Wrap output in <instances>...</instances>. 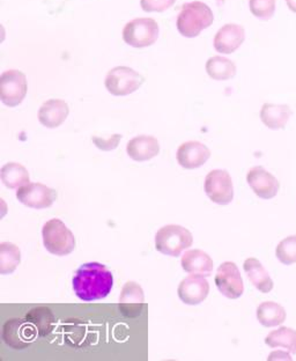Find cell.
<instances>
[{"label": "cell", "instance_id": "cell-28", "mask_svg": "<svg viewBox=\"0 0 296 361\" xmlns=\"http://www.w3.org/2000/svg\"><path fill=\"white\" fill-rule=\"evenodd\" d=\"M276 256L283 265L296 263V235L288 236L278 245Z\"/></svg>", "mask_w": 296, "mask_h": 361}, {"label": "cell", "instance_id": "cell-29", "mask_svg": "<svg viewBox=\"0 0 296 361\" xmlns=\"http://www.w3.org/2000/svg\"><path fill=\"white\" fill-rule=\"evenodd\" d=\"M252 16L261 20H270L276 12V0H249Z\"/></svg>", "mask_w": 296, "mask_h": 361}, {"label": "cell", "instance_id": "cell-16", "mask_svg": "<svg viewBox=\"0 0 296 361\" xmlns=\"http://www.w3.org/2000/svg\"><path fill=\"white\" fill-rule=\"evenodd\" d=\"M211 158V151L203 142H183L178 149V162L185 169H196L206 164Z\"/></svg>", "mask_w": 296, "mask_h": 361}, {"label": "cell", "instance_id": "cell-2", "mask_svg": "<svg viewBox=\"0 0 296 361\" xmlns=\"http://www.w3.org/2000/svg\"><path fill=\"white\" fill-rule=\"evenodd\" d=\"M214 16L209 6L202 1L184 4L178 16V30L184 37H196L211 27Z\"/></svg>", "mask_w": 296, "mask_h": 361}, {"label": "cell", "instance_id": "cell-8", "mask_svg": "<svg viewBox=\"0 0 296 361\" xmlns=\"http://www.w3.org/2000/svg\"><path fill=\"white\" fill-rule=\"evenodd\" d=\"M205 192L213 203L227 205L234 198V187L228 171L222 169L209 171L205 178Z\"/></svg>", "mask_w": 296, "mask_h": 361}, {"label": "cell", "instance_id": "cell-24", "mask_svg": "<svg viewBox=\"0 0 296 361\" xmlns=\"http://www.w3.org/2000/svg\"><path fill=\"white\" fill-rule=\"evenodd\" d=\"M206 72L213 80H229L235 77L236 65L230 59L221 56H213L206 61Z\"/></svg>", "mask_w": 296, "mask_h": 361}, {"label": "cell", "instance_id": "cell-33", "mask_svg": "<svg viewBox=\"0 0 296 361\" xmlns=\"http://www.w3.org/2000/svg\"><path fill=\"white\" fill-rule=\"evenodd\" d=\"M287 6L293 13H296V0H286Z\"/></svg>", "mask_w": 296, "mask_h": 361}, {"label": "cell", "instance_id": "cell-17", "mask_svg": "<svg viewBox=\"0 0 296 361\" xmlns=\"http://www.w3.org/2000/svg\"><path fill=\"white\" fill-rule=\"evenodd\" d=\"M70 114L68 104L61 99L45 101L39 110V121L48 129H56L66 121Z\"/></svg>", "mask_w": 296, "mask_h": 361}, {"label": "cell", "instance_id": "cell-13", "mask_svg": "<svg viewBox=\"0 0 296 361\" xmlns=\"http://www.w3.org/2000/svg\"><path fill=\"white\" fill-rule=\"evenodd\" d=\"M247 182L254 194L261 200H272L280 189L279 180L261 166L252 168L248 171Z\"/></svg>", "mask_w": 296, "mask_h": 361}, {"label": "cell", "instance_id": "cell-10", "mask_svg": "<svg viewBox=\"0 0 296 361\" xmlns=\"http://www.w3.org/2000/svg\"><path fill=\"white\" fill-rule=\"evenodd\" d=\"M20 203L30 209L42 210L52 207L57 200V191L41 183H28L16 191Z\"/></svg>", "mask_w": 296, "mask_h": 361}, {"label": "cell", "instance_id": "cell-12", "mask_svg": "<svg viewBox=\"0 0 296 361\" xmlns=\"http://www.w3.org/2000/svg\"><path fill=\"white\" fill-rule=\"evenodd\" d=\"M118 306L121 313L128 319H135L142 316L146 306L142 287L135 281H128L123 286Z\"/></svg>", "mask_w": 296, "mask_h": 361}, {"label": "cell", "instance_id": "cell-14", "mask_svg": "<svg viewBox=\"0 0 296 361\" xmlns=\"http://www.w3.org/2000/svg\"><path fill=\"white\" fill-rule=\"evenodd\" d=\"M209 293V281L203 276L191 274L189 277L184 278L178 285V298L189 306H196L206 300Z\"/></svg>", "mask_w": 296, "mask_h": 361}, {"label": "cell", "instance_id": "cell-7", "mask_svg": "<svg viewBox=\"0 0 296 361\" xmlns=\"http://www.w3.org/2000/svg\"><path fill=\"white\" fill-rule=\"evenodd\" d=\"M28 90L27 77L19 70H8L0 75V99L7 106L23 104Z\"/></svg>", "mask_w": 296, "mask_h": 361}, {"label": "cell", "instance_id": "cell-27", "mask_svg": "<svg viewBox=\"0 0 296 361\" xmlns=\"http://www.w3.org/2000/svg\"><path fill=\"white\" fill-rule=\"evenodd\" d=\"M265 343L270 348H287V351L292 355H296V330L281 326L279 329L270 332L265 338Z\"/></svg>", "mask_w": 296, "mask_h": 361}, {"label": "cell", "instance_id": "cell-31", "mask_svg": "<svg viewBox=\"0 0 296 361\" xmlns=\"http://www.w3.org/2000/svg\"><path fill=\"white\" fill-rule=\"evenodd\" d=\"M176 0H140V6L142 11L152 13V12H158L162 13L164 11L169 10L171 6H174Z\"/></svg>", "mask_w": 296, "mask_h": 361}, {"label": "cell", "instance_id": "cell-11", "mask_svg": "<svg viewBox=\"0 0 296 361\" xmlns=\"http://www.w3.org/2000/svg\"><path fill=\"white\" fill-rule=\"evenodd\" d=\"M37 330L30 322L20 319H11L3 326V339L7 346L14 350H23L35 339Z\"/></svg>", "mask_w": 296, "mask_h": 361}, {"label": "cell", "instance_id": "cell-18", "mask_svg": "<svg viewBox=\"0 0 296 361\" xmlns=\"http://www.w3.org/2000/svg\"><path fill=\"white\" fill-rule=\"evenodd\" d=\"M126 152L135 161H148L160 153V142L153 135H138L128 142Z\"/></svg>", "mask_w": 296, "mask_h": 361}, {"label": "cell", "instance_id": "cell-32", "mask_svg": "<svg viewBox=\"0 0 296 361\" xmlns=\"http://www.w3.org/2000/svg\"><path fill=\"white\" fill-rule=\"evenodd\" d=\"M267 360H292V358H290V355H288V353L277 351L273 352V353H271V355H269Z\"/></svg>", "mask_w": 296, "mask_h": 361}, {"label": "cell", "instance_id": "cell-3", "mask_svg": "<svg viewBox=\"0 0 296 361\" xmlns=\"http://www.w3.org/2000/svg\"><path fill=\"white\" fill-rule=\"evenodd\" d=\"M43 243L50 254L56 256L70 255L74 252L77 242L71 229L61 219H50L42 228Z\"/></svg>", "mask_w": 296, "mask_h": 361}, {"label": "cell", "instance_id": "cell-21", "mask_svg": "<svg viewBox=\"0 0 296 361\" xmlns=\"http://www.w3.org/2000/svg\"><path fill=\"white\" fill-rule=\"evenodd\" d=\"M243 269L248 276L249 281L261 293H270L273 290V281L271 279L270 274H267L264 267L257 258L250 257L245 259Z\"/></svg>", "mask_w": 296, "mask_h": 361}, {"label": "cell", "instance_id": "cell-20", "mask_svg": "<svg viewBox=\"0 0 296 361\" xmlns=\"http://www.w3.org/2000/svg\"><path fill=\"white\" fill-rule=\"evenodd\" d=\"M293 111L288 104H263L261 109V120L271 130L285 129Z\"/></svg>", "mask_w": 296, "mask_h": 361}, {"label": "cell", "instance_id": "cell-22", "mask_svg": "<svg viewBox=\"0 0 296 361\" xmlns=\"http://www.w3.org/2000/svg\"><path fill=\"white\" fill-rule=\"evenodd\" d=\"M0 178L8 189H19L30 182V173L26 167L16 162H8L3 166L0 171Z\"/></svg>", "mask_w": 296, "mask_h": 361}, {"label": "cell", "instance_id": "cell-30", "mask_svg": "<svg viewBox=\"0 0 296 361\" xmlns=\"http://www.w3.org/2000/svg\"><path fill=\"white\" fill-rule=\"evenodd\" d=\"M123 135L116 133V135H108V137H99V135H93L92 142L95 144L97 149L101 151L109 152L113 151L118 147L119 142L122 140Z\"/></svg>", "mask_w": 296, "mask_h": 361}, {"label": "cell", "instance_id": "cell-25", "mask_svg": "<svg viewBox=\"0 0 296 361\" xmlns=\"http://www.w3.org/2000/svg\"><path fill=\"white\" fill-rule=\"evenodd\" d=\"M27 322L35 326L41 337L48 336L55 326V315L48 307H37L27 314Z\"/></svg>", "mask_w": 296, "mask_h": 361}, {"label": "cell", "instance_id": "cell-4", "mask_svg": "<svg viewBox=\"0 0 296 361\" xmlns=\"http://www.w3.org/2000/svg\"><path fill=\"white\" fill-rule=\"evenodd\" d=\"M193 236L189 229L180 225L164 226L155 234V248L164 255L178 257L190 248Z\"/></svg>", "mask_w": 296, "mask_h": 361}, {"label": "cell", "instance_id": "cell-23", "mask_svg": "<svg viewBox=\"0 0 296 361\" xmlns=\"http://www.w3.org/2000/svg\"><path fill=\"white\" fill-rule=\"evenodd\" d=\"M286 310L279 303L266 301L258 306L257 319L261 326L266 328L280 326L286 321Z\"/></svg>", "mask_w": 296, "mask_h": 361}, {"label": "cell", "instance_id": "cell-6", "mask_svg": "<svg viewBox=\"0 0 296 361\" xmlns=\"http://www.w3.org/2000/svg\"><path fill=\"white\" fill-rule=\"evenodd\" d=\"M159 25L152 18H138L126 23L123 39L133 48H147L158 41Z\"/></svg>", "mask_w": 296, "mask_h": 361}, {"label": "cell", "instance_id": "cell-1", "mask_svg": "<svg viewBox=\"0 0 296 361\" xmlns=\"http://www.w3.org/2000/svg\"><path fill=\"white\" fill-rule=\"evenodd\" d=\"M74 293L80 300H102L113 290V276L106 265L92 262L81 265L74 274Z\"/></svg>", "mask_w": 296, "mask_h": 361}, {"label": "cell", "instance_id": "cell-26", "mask_svg": "<svg viewBox=\"0 0 296 361\" xmlns=\"http://www.w3.org/2000/svg\"><path fill=\"white\" fill-rule=\"evenodd\" d=\"M21 263V252L19 247L11 243H0V274H12Z\"/></svg>", "mask_w": 296, "mask_h": 361}, {"label": "cell", "instance_id": "cell-15", "mask_svg": "<svg viewBox=\"0 0 296 361\" xmlns=\"http://www.w3.org/2000/svg\"><path fill=\"white\" fill-rule=\"evenodd\" d=\"M245 39V30L236 23H227L221 27L214 37V48L216 51L225 55L235 52Z\"/></svg>", "mask_w": 296, "mask_h": 361}, {"label": "cell", "instance_id": "cell-19", "mask_svg": "<svg viewBox=\"0 0 296 361\" xmlns=\"http://www.w3.org/2000/svg\"><path fill=\"white\" fill-rule=\"evenodd\" d=\"M180 265L187 274L203 276V277H209L214 268V263L211 256L200 249H192L185 252L180 259Z\"/></svg>", "mask_w": 296, "mask_h": 361}, {"label": "cell", "instance_id": "cell-5", "mask_svg": "<svg viewBox=\"0 0 296 361\" xmlns=\"http://www.w3.org/2000/svg\"><path fill=\"white\" fill-rule=\"evenodd\" d=\"M145 82V78L129 66L111 68L106 77V88L115 97H125L135 93Z\"/></svg>", "mask_w": 296, "mask_h": 361}, {"label": "cell", "instance_id": "cell-9", "mask_svg": "<svg viewBox=\"0 0 296 361\" xmlns=\"http://www.w3.org/2000/svg\"><path fill=\"white\" fill-rule=\"evenodd\" d=\"M216 285L220 293L226 298L235 300L242 297L245 292V285L238 265L234 262H225L216 271Z\"/></svg>", "mask_w": 296, "mask_h": 361}]
</instances>
